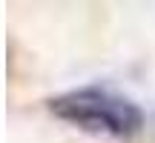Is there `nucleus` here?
I'll return each mask as SVG.
<instances>
[{
    "mask_svg": "<svg viewBox=\"0 0 155 143\" xmlns=\"http://www.w3.org/2000/svg\"><path fill=\"white\" fill-rule=\"evenodd\" d=\"M49 109L52 115H58L61 120L72 123L78 129H86L95 135H112V138H129L144 123L141 109L129 97L98 86L66 92L49 100Z\"/></svg>",
    "mask_w": 155,
    "mask_h": 143,
    "instance_id": "1",
    "label": "nucleus"
}]
</instances>
